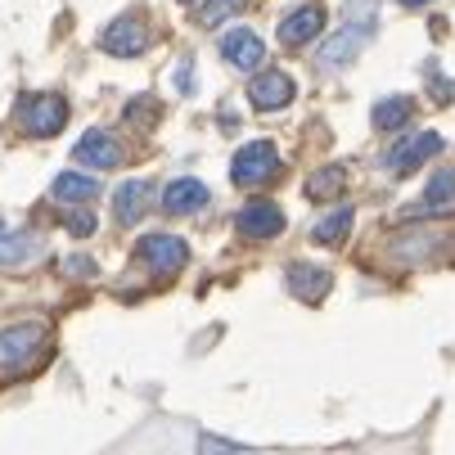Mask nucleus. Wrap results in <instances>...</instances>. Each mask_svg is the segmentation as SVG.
Segmentation results:
<instances>
[{
	"label": "nucleus",
	"mask_w": 455,
	"mask_h": 455,
	"mask_svg": "<svg viewBox=\"0 0 455 455\" xmlns=\"http://www.w3.org/2000/svg\"><path fill=\"white\" fill-rule=\"evenodd\" d=\"M204 204H208V185L194 180V176L172 180V185L163 189V208H167L172 217H189V212H199Z\"/></svg>",
	"instance_id": "14"
},
{
	"label": "nucleus",
	"mask_w": 455,
	"mask_h": 455,
	"mask_svg": "<svg viewBox=\"0 0 455 455\" xmlns=\"http://www.w3.org/2000/svg\"><path fill=\"white\" fill-rule=\"evenodd\" d=\"M370 32H374V19H370V14H365V19H347V28L320 50V63H324V68H339V63H347V59L370 41Z\"/></svg>",
	"instance_id": "8"
},
{
	"label": "nucleus",
	"mask_w": 455,
	"mask_h": 455,
	"mask_svg": "<svg viewBox=\"0 0 455 455\" xmlns=\"http://www.w3.org/2000/svg\"><path fill=\"white\" fill-rule=\"evenodd\" d=\"M185 5H194V0H185Z\"/></svg>",
	"instance_id": "28"
},
{
	"label": "nucleus",
	"mask_w": 455,
	"mask_h": 455,
	"mask_svg": "<svg viewBox=\"0 0 455 455\" xmlns=\"http://www.w3.org/2000/svg\"><path fill=\"white\" fill-rule=\"evenodd\" d=\"M73 158L82 163V167H95V172H108V167H117L122 163V145L108 136V132H86L82 140H77V149H73Z\"/></svg>",
	"instance_id": "13"
},
{
	"label": "nucleus",
	"mask_w": 455,
	"mask_h": 455,
	"mask_svg": "<svg viewBox=\"0 0 455 455\" xmlns=\"http://www.w3.org/2000/svg\"><path fill=\"white\" fill-rule=\"evenodd\" d=\"M50 334L41 324H14V330H0V374H19L28 365L41 361Z\"/></svg>",
	"instance_id": "1"
},
{
	"label": "nucleus",
	"mask_w": 455,
	"mask_h": 455,
	"mask_svg": "<svg viewBox=\"0 0 455 455\" xmlns=\"http://www.w3.org/2000/svg\"><path fill=\"white\" fill-rule=\"evenodd\" d=\"M235 230L243 239H275L284 230V212L275 204H248L239 217H235Z\"/></svg>",
	"instance_id": "11"
},
{
	"label": "nucleus",
	"mask_w": 455,
	"mask_h": 455,
	"mask_svg": "<svg viewBox=\"0 0 455 455\" xmlns=\"http://www.w3.org/2000/svg\"><path fill=\"white\" fill-rule=\"evenodd\" d=\"M320 32H324V10H320V5H298V10H289L284 23H280V41H284L289 50H302V45L315 41Z\"/></svg>",
	"instance_id": "9"
},
{
	"label": "nucleus",
	"mask_w": 455,
	"mask_h": 455,
	"mask_svg": "<svg viewBox=\"0 0 455 455\" xmlns=\"http://www.w3.org/2000/svg\"><path fill=\"white\" fill-rule=\"evenodd\" d=\"M248 95H252V108L275 113V108H284V104L293 100V77L280 73V68H271V73H262V77H252Z\"/></svg>",
	"instance_id": "12"
},
{
	"label": "nucleus",
	"mask_w": 455,
	"mask_h": 455,
	"mask_svg": "<svg viewBox=\"0 0 455 455\" xmlns=\"http://www.w3.org/2000/svg\"><path fill=\"white\" fill-rule=\"evenodd\" d=\"M176 86H180L185 95H189L194 86H199V77H194V68H189V63H180V73H176Z\"/></svg>",
	"instance_id": "25"
},
{
	"label": "nucleus",
	"mask_w": 455,
	"mask_h": 455,
	"mask_svg": "<svg viewBox=\"0 0 455 455\" xmlns=\"http://www.w3.org/2000/svg\"><path fill=\"white\" fill-rule=\"evenodd\" d=\"M68 271H73V275H82V271H86V275H91V271H95V267H91V262H82V257H73V262H68Z\"/></svg>",
	"instance_id": "26"
},
{
	"label": "nucleus",
	"mask_w": 455,
	"mask_h": 455,
	"mask_svg": "<svg viewBox=\"0 0 455 455\" xmlns=\"http://www.w3.org/2000/svg\"><path fill=\"white\" fill-rule=\"evenodd\" d=\"M402 5H411V10H415V5H428V0H402Z\"/></svg>",
	"instance_id": "27"
},
{
	"label": "nucleus",
	"mask_w": 455,
	"mask_h": 455,
	"mask_svg": "<svg viewBox=\"0 0 455 455\" xmlns=\"http://www.w3.org/2000/svg\"><path fill=\"white\" fill-rule=\"evenodd\" d=\"M54 199L63 204V208H73V204H91L95 194H100V185H95V176H86V172H63V176H54Z\"/></svg>",
	"instance_id": "15"
},
{
	"label": "nucleus",
	"mask_w": 455,
	"mask_h": 455,
	"mask_svg": "<svg viewBox=\"0 0 455 455\" xmlns=\"http://www.w3.org/2000/svg\"><path fill=\"white\" fill-rule=\"evenodd\" d=\"M140 257H145L149 271L176 275V271H185V262H189V248H185L180 235H145V239H140Z\"/></svg>",
	"instance_id": "4"
},
{
	"label": "nucleus",
	"mask_w": 455,
	"mask_h": 455,
	"mask_svg": "<svg viewBox=\"0 0 455 455\" xmlns=\"http://www.w3.org/2000/svg\"><path fill=\"white\" fill-rule=\"evenodd\" d=\"M239 10V0H208V5L199 10V28H217L226 14H235Z\"/></svg>",
	"instance_id": "21"
},
{
	"label": "nucleus",
	"mask_w": 455,
	"mask_h": 455,
	"mask_svg": "<svg viewBox=\"0 0 455 455\" xmlns=\"http://www.w3.org/2000/svg\"><path fill=\"white\" fill-rule=\"evenodd\" d=\"M433 154H442V136H437V132H411L406 140H397L393 149H387V172L406 176V172L424 167Z\"/></svg>",
	"instance_id": "3"
},
{
	"label": "nucleus",
	"mask_w": 455,
	"mask_h": 455,
	"mask_svg": "<svg viewBox=\"0 0 455 455\" xmlns=\"http://www.w3.org/2000/svg\"><path fill=\"white\" fill-rule=\"evenodd\" d=\"M63 221H68V230H73L77 239H86V235H95V212H91V208H82V204H73V212H68V217H63Z\"/></svg>",
	"instance_id": "24"
},
{
	"label": "nucleus",
	"mask_w": 455,
	"mask_h": 455,
	"mask_svg": "<svg viewBox=\"0 0 455 455\" xmlns=\"http://www.w3.org/2000/svg\"><path fill=\"white\" fill-rule=\"evenodd\" d=\"M23 257H28V239L0 235V267H14V262H23Z\"/></svg>",
	"instance_id": "23"
},
{
	"label": "nucleus",
	"mask_w": 455,
	"mask_h": 455,
	"mask_svg": "<svg viewBox=\"0 0 455 455\" xmlns=\"http://www.w3.org/2000/svg\"><path fill=\"white\" fill-rule=\"evenodd\" d=\"M411 113H415L411 95H387V100H379V104H374V132H402V126L411 122Z\"/></svg>",
	"instance_id": "17"
},
{
	"label": "nucleus",
	"mask_w": 455,
	"mask_h": 455,
	"mask_svg": "<svg viewBox=\"0 0 455 455\" xmlns=\"http://www.w3.org/2000/svg\"><path fill=\"white\" fill-rule=\"evenodd\" d=\"M419 204H424V212H451L455 208V172L451 167H437L433 172V180H428Z\"/></svg>",
	"instance_id": "18"
},
{
	"label": "nucleus",
	"mask_w": 455,
	"mask_h": 455,
	"mask_svg": "<svg viewBox=\"0 0 455 455\" xmlns=\"http://www.w3.org/2000/svg\"><path fill=\"white\" fill-rule=\"evenodd\" d=\"M275 167H280L275 149H271L267 140H252V145H243V149L235 154V163H230V180H235V185H243V189H252V185L271 180V176H275Z\"/></svg>",
	"instance_id": "2"
},
{
	"label": "nucleus",
	"mask_w": 455,
	"mask_h": 455,
	"mask_svg": "<svg viewBox=\"0 0 455 455\" xmlns=\"http://www.w3.org/2000/svg\"><path fill=\"white\" fill-rule=\"evenodd\" d=\"M158 100H136V104H126V122L132 126H149V122H158Z\"/></svg>",
	"instance_id": "22"
},
{
	"label": "nucleus",
	"mask_w": 455,
	"mask_h": 455,
	"mask_svg": "<svg viewBox=\"0 0 455 455\" xmlns=\"http://www.w3.org/2000/svg\"><path fill=\"white\" fill-rule=\"evenodd\" d=\"M63 122H68V100L63 95H32L23 104V126L32 136H54L63 132Z\"/></svg>",
	"instance_id": "5"
},
{
	"label": "nucleus",
	"mask_w": 455,
	"mask_h": 455,
	"mask_svg": "<svg viewBox=\"0 0 455 455\" xmlns=\"http://www.w3.org/2000/svg\"><path fill=\"white\" fill-rule=\"evenodd\" d=\"M343 167H324V172H315L311 180H307V199H315V204H330V199H339L343 194Z\"/></svg>",
	"instance_id": "20"
},
{
	"label": "nucleus",
	"mask_w": 455,
	"mask_h": 455,
	"mask_svg": "<svg viewBox=\"0 0 455 455\" xmlns=\"http://www.w3.org/2000/svg\"><path fill=\"white\" fill-rule=\"evenodd\" d=\"M100 45H104L108 54H117V59H136V54H145V45H149V28H145L140 19H117V23L104 28Z\"/></svg>",
	"instance_id": "7"
},
{
	"label": "nucleus",
	"mask_w": 455,
	"mask_h": 455,
	"mask_svg": "<svg viewBox=\"0 0 455 455\" xmlns=\"http://www.w3.org/2000/svg\"><path fill=\"white\" fill-rule=\"evenodd\" d=\"M334 275L324 267H289V289L302 298V302H320L324 293H330Z\"/></svg>",
	"instance_id": "16"
},
{
	"label": "nucleus",
	"mask_w": 455,
	"mask_h": 455,
	"mask_svg": "<svg viewBox=\"0 0 455 455\" xmlns=\"http://www.w3.org/2000/svg\"><path fill=\"white\" fill-rule=\"evenodd\" d=\"M347 230H352V208H334V212H324V217L311 226V239H315V243H339Z\"/></svg>",
	"instance_id": "19"
},
{
	"label": "nucleus",
	"mask_w": 455,
	"mask_h": 455,
	"mask_svg": "<svg viewBox=\"0 0 455 455\" xmlns=\"http://www.w3.org/2000/svg\"><path fill=\"white\" fill-rule=\"evenodd\" d=\"M221 54H226V63H235L239 73H257V68L267 63V45H262V36L248 32V28H230V32L221 36Z\"/></svg>",
	"instance_id": "6"
},
{
	"label": "nucleus",
	"mask_w": 455,
	"mask_h": 455,
	"mask_svg": "<svg viewBox=\"0 0 455 455\" xmlns=\"http://www.w3.org/2000/svg\"><path fill=\"white\" fill-rule=\"evenodd\" d=\"M149 208H154V185H149V180H126V185L113 194V217H117V226H136Z\"/></svg>",
	"instance_id": "10"
}]
</instances>
